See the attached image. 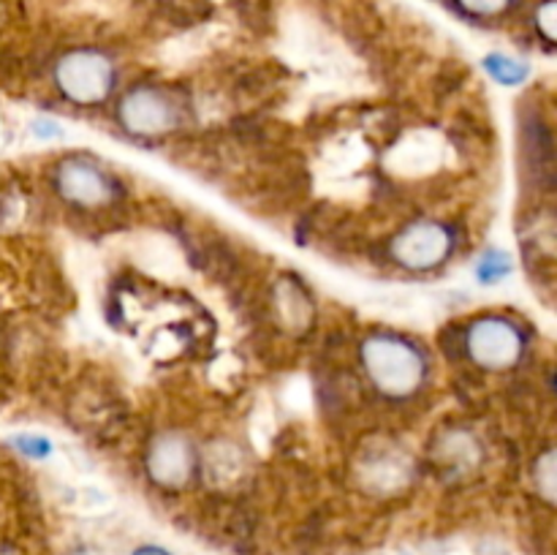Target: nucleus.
Returning a JSON list of instances; mask_svg holds the SVG:
<instances>
[{
  "label": "nucleus",
  "instance_id": "11",
  "mask_svg": "<svg viewBox=\"0 0 557 555\" xmlns=\"http://www.w3.org/2000/svg\"><path fill=\"white\" fill-rule=\"evenodd\" d=\"M14 444L27 457H47L52 452V446H49V441L44 435H16Z\"/></svg>",
  "mask_w": 557,
  "mask_h": 555
},
{
  "label": "nucleus",
  "instance_id": "3",
  "mask_svg": "<svg viewBox=\"0 0 557 555\" xmlns=\"http://www.w3.org/2000/svg\"><path fill=\"white\" fill-rule=\"evenodd\" d=\"M522 348H525V341L520 330L498 316L479 319L468 332V354L473 362L487 370L511 368L522 357Z\"/></svg>",
  "mask_w": 557,
  "mask_h": 555
},
{
  "label": "nucleus",
  "instance_id": "12",
  "mask_svg": "<svg viewBox=\"0 0 557 555\" xmlns=\"http://www.w3.org/2000/svg\"><path fill=\"white\" fill-rule=\"evenodd\" d=\"M457 3H460L466 11H471V14L493 16L509 9L511 0H457Z\"/></svg>",
  "mask_w": 557,
  "mask_h": 555
},
{
  "label": "nucleus",
  "instance_id": "9",
  "mask_svg": "<svg viewBox=\"0 0 557 555\" xmlns=\"http://www.w3.org/2000/svg\"><path fill=\"white\" fill-rule=\"evenodd\" d=\"M511 270H515V261H511V256L506 254V250H490V254H484L482 261H479L476 275L482 283H498L504 281Z\"/></svg>",
  "mask_w": 557,
  "mask_h": 555
},
{
  "label": "nucleus",
  "instance_id": "14",
  "mask_svg": "<svg viewBox=\"0 0 557 555\" xmlns=\"http://www.w3.org/2000/svg\"><path fill=\"white\" fill-rule=\"evenodd\" d=\"M0 555H16L14 550H9V547H0Z\"/></svg>",
  "mask_w": 557,
  "mask_h": 555
},
{
  "label": "nucleus",
  "instance_id": "6",
  "mask_svg": "<svg viewBox=\"0 0 557 555\" xmlns=\"http://www.w3.org/2000/svg\"><path fill=\"white\" fill-rule=\"evenodd\" d=\"M58 190L69 201L85 207H98L112 196L109 180L85 161H69L58 169Z\"/></svg>",
  "mask_w": 557,
  "mask_h": 555
},
{
  "label": "nucleus",
  "instance_id": "5",
  "mask_svg": "<svg viewBox=\"0 0 557 555\" xmlns=\"http://www.w3.org/2000/svg\"><path fill=\"white\" fill-rule=\"evenodd\" d=\"M120 120L134 134H158V131L172 128L174 120H177V112H174L172 101L161 90H152V87L145 90V87H139L120 107Z\"/></svg>",
  "mask_w": 557,
  "mask_h": 555
},
{
  "label": "nucleus",
  "instance_id": "13",
  "mask_svg": "<svg viewBox=\"0 0 557 555\" xmlns=\"http://www.w3.org/2000/svg\"><path fill=\"white\" fill-rule=\"evenodd\" d=\"M134 555H172V553H166V550H161V547H152V544H145V547L136 550Z\"/></svg>",
  "mask_w": 557,
  "mask_h": 555
},
{
  "label": "nucleus",
  "instance_id": "1",
  "mask_svg": "<svg viewBox=\"0 0 557 555\" xmlns=\"http://www.w3.org/2000/svg\"><path fill=\"white\" fill-rule=\"evenodd\" d=\"M364 373L389 397H406L424 381V359L411 343L400 337L379 335L362 346Z\"/></svg>",
  "mask_w": 557,
  "mask_h": 555
},
{
  "label": "nucleus",
  "instance_id": "4",
  "mask_svg": "<svg viewBox=\"0 0 557 555\" xmlns=\"http://www.w3.org/2000/svg\"><path fill=\"white\" fill-rule=\"evenodd\" d=\"M451 248V237L441 223L419 221L408 226L400 237L395 239V256L400 264L411 270H428V267L441 264Z\"/></svg>",
  "mask_w": 557,
  "mask_h": 555
},
{
  "label": "nucleus",
  "instance_id": "8",
  "mask_svg": "<svg viewBox=\"0 0 557 555\" xmlns=\"http://www.w3.org/2000/svg\"><path fill=\"white\" fill-rule=\"evenodd\" d=\"M484 69L490 71V76H493L495 82H500V85H506V87L522 85V82L528 79V74H531L528 63H522V60L509 58V54H500V52L487 54V58H484Z\"/></svg>",
  "mask_w": 557,
  "mask_h": 555
},
{
  "label": "nucleus",
  "instance_id": "7",
  "mask_svg": "<svg viewBox=\"0 0 557 555\" xmlns=\"http://www.w3.org/2000/svg\"><path fill=\"white\" fill-rule=\"evenodd\" d=\"M147 466H150L156 482L166 484V488H177L190 473V446L177 435H163L150 449Z\"/></svg>",
  "mask_w": 557,
  "mask_h": 555
},
{
  "label": "nucleus",
  "instance_id": "2",
  "mask_svg": "<svg viewBox=\"0 0 557 555\" xmlns=\"http://www.w3.org/2000/svg\"><path fill=\"white\" fill-rule=\"evenodd\" d=\"M58 87L65 98L76 103H98L109 96L114 85L112 63L101 52L92 49H76L69 52L54 69Z\"/></svg>",
  "mask_w": 557,
  "mask_h": 555
},
{
  "label": "nucleus",
  "instance_id": "10",
  "mask_svg": "<svg viewBox=\"0 0 557 555\" xmlns=\"http://www.w3.org/2000/svg\"><path fill=\"white\" fill-rule=\"evenodd\" d=\"M557 3L555 0H544L542 5H539L536 11V25L539 30H542V36L547 38V41H555V33H557Z\"/></svg>",
  "mask_w": 557,
  "mask_h": 555
}]
</instances>
